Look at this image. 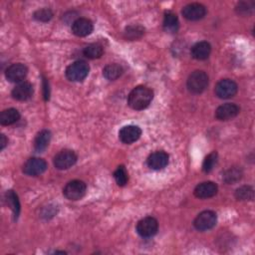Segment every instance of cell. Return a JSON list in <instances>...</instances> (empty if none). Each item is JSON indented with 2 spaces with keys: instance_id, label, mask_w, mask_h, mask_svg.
Instances as JSON below:
<instances>
[{
  "instance_id": "32",
  "label": "cell",
  "mask_w": 255,
  "mask_h": 255,
  "mask_svg": "<svg viewBox=\"0 0 255 255\" xmlns=\"http://www.w3.org/2000/svg\"><path fill=\"white\" fill-rule=\"evenodd\" d=\"M43 87H44V98L45 100H49V86L46 79H43Z\"/></svg>"
},
{
  "instance_id": "1",
  "label": "cell",
  "mask_w": 255,
  "mask_h": 255,
  "mask_svg": "<svg viewBox=\"0 0 255 255\" xmlns=\"http://www.w3.org/2000/svg\"><path fill=\"white\" fill-rule=\"evenodd\" d=\"M153 98V92L145 86L135 87L128 97V106L136 111L143 110L149 106Z\"/></svg>"
},
{
  "instance_id": "18",
  "label": "cell",
  "mask_w": 255,
  "mask_h": 255,
  "mask_svg": "<svg viewBox=\"0 0 255 255\" xmlns=\"http://www.w3.org/2000/svg\"><path fill=\"white\" fill-rule=\"evenodd\" d=\"M211 52V46L206 41H200L194 44L191 48V56L195 60H205L209 57Z\"/></svg>"
},
{
  "instance_id": "33",
  "label": "cell",
  "mask_w": 255,
  "mask_h": 255,
  "mask_svg": "<svg viewBox=\"0 0 255 255\" xmlns=\"http://www.w3.org/2000/svg\"><path fill=\"white\" fill-rule=\"evenodd\" d=\"M7 142H8V140H7L6 136H5V134L2 133V134L0 135V150L4 149V147L6 146Z\"/></svg>"
},
{
  "instance_id": "26",
  "label": "cell",
  "mask_w": 255,
  "mask_h": 255,
  "mask_svg": "<svg viewBox=\"0 0 255 255\" xmlns=\"http://www.w3.org/2000/svg\"><path fill=\"white\" fill-rule=\"evenodd\" d=\"M235 197L238 200H252L254 197V190L249 185H243L236 189Z\"/></svg>"
},
{
  "instance_id": "3",
  "label": "cell",
  "mask_w": 255,
  "mask_h": 255,
  "mask_svg": "<svg viewBox=\"0 0 255 255\" xmlns=\"http://www.w3.org/2000/svg\"><path fill=\"white\" fill-rule=\"evenodd\" d=\"M90 71L87 62L79 60L70 64L66 69V77L72 82H81L86 79Z\"/></svg>"
},
{
  "instance_id": "30",
  "label": "cell",
  "mask_w": 255,
  "mask_h": 255,
  "mask_svg": "<svg viewBox=\"0 0 255 255\" xmlns=\"http://www.w3.org/2000/svg\"><path fill=\"white\" fill-rule=\"evenodd\" d=\"M53 17V12L49 8H42L34 13V18L40 22H47Z\"/></svg>"
},
{
  "instance_id": "20",
  "label": "cell",
  "mask_w": 255,
  "mask_h": 255,
  "mask_svg": "<svg viewBox=\"0 0 255 255\" xmlns=\"http://www.w3.org/2000/svg\"><path fill=\"white\" fill-rule=\"evenodd\" d=\"M20 119V113L18 110L10 108L7 110H4L0 115V124L3 126H9L13 125Z\"/></svg>"
},
{
  "instance_id": "9",
  "label": "cell",
  "mask_w": 255,
  "mask_h": 255,
  "mask_svg": "<svg viewBox=\"0 0 255 255\" xmlns=\"http://www.w3.org/2000/svg\"><path fill=\"white\" fill-rule=\"evenodd\" d=\"M47 162L40 157H31L23 165V172L30 176H37L45 172Z\"/></svg>"
},
{
  "instance_id": "29",
  "label": "cell",
  "mask_w": 255,
  "mask_h": 255,
  "mask_svg": "<svg viewBox=\"0 0 255 255\" xmlns=\"http://www.w3.org/2000/svg\"><path fill=\"white\" fill-rule=\"evenodd\" d=\"M217 156H218L217 152L212 151L204 158L203 164H202V169L204 172H210L213 169V167L217 162Z\"/></svg>"
},
{
  "instance_id": "13",
  "label": "cell",
  "mask_w": 255,
  "mask_h": 255,
  "mask_svg": "<svg viewBox=\"0 0 255 255\" xmlns=\"http://www.w3.org/2000/svg\"><path fill=\"white\" fill-rule=\"evenodd\" d=\"M168 154L163 150H157L149 154L146 159L148 167L154 170H159L164 168L168 164Z\"/></svg>"
},
{
  "instance_id": "28",
  "label": "cell",
  "mask_w": 255,
  "mask_h": 255,
  "mask_svg": "<svg viewBox=\"0 0 255 255\" xmlns=\"http://www.w3.org/2000/svg\"><path fill=\"white\" fill-rule=\"evenodd\" d=\"M143 31H144V29L141 26L131 25V26H128L126 28L125 34H126L127 38H128L130 40H134V39L141 37V35L143 34Z\"/></svg>"
},
{
  "instance_id": "5",
  "label": "cell",
  "mask_w": 255,
  "mask_h": 255,
  "mask_svg": "<svg viewBox=\"0 0 255 255\" xmlns=\"http://www.w3.org/2000/svg\"><path fill=\"white\" fill-rule=\"evenodd\" d=\"M216 222H217L216 213L211 210H204L195 217L193 221V225L199 231H206L213 228Z\"/></svg>"
},
{
  "instance_id": "31",
  "label": "cell",
  "mask_w": 255,
  "mask_h": 255,
  "mask_svg": "<svg viewBox=\"0 0 255 255\" xmlns=\"http://www.w3.org/2000/svg\"><path fill=\"white\" fill-rule=\"evenodd\" d=\"M253 2L251 1H247V2H240L237 7H236V10L238 12V14H241V15H248L252 12L253 10Z\"/></svg>"
},
{
  "instance_id": "22",
  "label": "cell",
  "mask_w": 255,
  "mask_h": 255,
  "mask_svg": "<svg viewBox=\"0 0 255 255\" xmlns=\"http://www.w3.org/2000/svg\"><path fill=\"white\" fill-rule=\"evenodd\" d=\"M123 72H124L123 67L119 64L114 63V64H109L104 68L103 75L106 79L110 81H114V80H117L119 77H121Z\"/></svg>"
},
{
  "instance_id": "6",
  "label": "cell",
  "mask_w": 255,
  "mask_h": 255,
  "mask_svg": "<svg viewBox=\"0 0 255 255\" xmlns=\"http://www.w3.org/2000/svg\"><path fill=\"white\" fill-rule=\"evenodd\" d=\"M77 154L71 149H63L54 157V165L57 169L64 170L72 167L77 162Z\"/></svg>"
},
{
  "instance_id": "25",
  "label": "cell",
  "mask_w": 255,
  "mask_h": 255,
  "mask_svg": "<svg viewBox=\"0 0 255 255\" xmlns=\"http://www.w3.org/2000/svg\"><path fill=\"white\" fill-rule=\"evenodd\" d=\"M103 47L100 44H90L83 50V54L89 59H98L103 55Z\"/></svg>"
},
{
  "instance_id": "15",
  "label": "cell",
  "mask_w": 255,
  "mask_h": 255,
  "mask_svg": "<svg viewBox=\"0 0 255 255\" xmlns=\"http://www.w3.org/2000/svg\"><path fill=\"white\" fill-rule=\"evenodd\" d=\"M239 107L233 103H226L219 106L215 112L216 119L220 121H229L239 114Z\"/></svg>"
},
{
  "instance_id": "24",
  "label": "cell",
  "mask_w": 255,
  "mask_h": 255,
  "mask_svg": "<svg viewBox=\"0 0 255 255\" xmlns=\"http://www.w3.org/2000/svg\"><path fill=\"white\" fill-rule=\"evenodd\" d=\"M242 170L239 167H230L223 172V180L226 183H235L242 177Z\"/></svg>"
},
{
  "instance_id": "11",
  "label": "cell",
  "mask_w": 255,
  "mask_h": 255,
  "mask_svg": "<svg viewBox=\"0 0 255 255\" xmlns=\"http://www.w3.org/2000/svg\"><path fill=\"white\" fill-rule=\"evenodd\" d=\"M28 69L21 63L12 64L5 71V77L8 81L13 83H21L27 76Z\"/></svg>"
},
{
  "instance_id": "12",
  "label": "cell",
  "mask_w": 255,
  "mask_h": 255,
  "mask_svg": "<svg viewBox=\"0 0 255 255\" xmlns=\"http://www.w3.org/2000/svg\"><path fill=\"white\" fill-rule=\"evenodd\" d=\"M182 15L185 19L190 21H196L202 19L206 14V8L199 3H190L183 7Z\"/></svg>"
},
{
  "instance_id": "4",
  "label": "cell",
  "mask_w": 255,
  "mask_h": 255,
  "mask_svg": "<svg viewBox=\"0 0 255 255\" xmlns=\"http://www.w3.org/2000/svg\"><path fill=\"white\" fill-rule=\"evenodd\" d=\"M87 191V185L84 181L79 179H74L69 181L64 189L63 193L69 200H79L81 199Z\"/></svg>"
},
{
  "instance_id": "10",
  "label": "cell",
  "mask_w": 255,
  "mask_h": 255,
  "mask_svg": "<svg viewBox=\"0 0 255 255\" xmlns=\"http://www.w3.org/2000/svg\"><path fill=\"white\" fill-rule=\"evenodd\" d=\"M141 135V129L137 126L128 125L123 127L119 131V138L126 144H130L136 141Z\"/></svg>"
},
{
  "instance_id": "8",
  "label": "cell",
  "mask_w": 255,
  "mask_h": 255,
  "mask_svg": "<svg viewBox=\"0 0 255 255\" xmlns=\"http://www.w3.org/2000/svg\"><path fill=\"white\" fill-rule=\"evenodd\" d=\"M237 84L230 79H222L215 86V94L220 99H230L237 93Z\"/></svg>"
},
{
  "instance_id": "7",
  "label": "cell",
  "mask_w": 255,
  "mask_h": 255,
  "mask_svg": "<svg viewBox=\"0 0 255 255\" xmlns=\"http://www.w3.org/2000/svg\"><path fill=\"white\" fill-rule=\"evenodd\" d=\"M158 230V222L154 217L146 216L140 219L136 224V232L144 238L152 237Z\"/></svg>"
},
{
  "instance_id": "23",
  "label": "cell",
  "mask_w": 255,
  "mask_h": 255,
  "mask_svg": "<svg viewBox=\"0 0 255 255\" xmlns=\"http://www.w3.org/2000/svg\"><path fill=\"white\" fill-rule=\"evenodd\" d=\"M5 200H6L7 205L13 211L15 219H17L19 216V213H20V202H19L17 194L13 190H8L5 193Z\"/></svg>"
},
{
  "instance_id": "16",
  "label": "cell",
  "mask_w": 255,
  "mask_h": 255,
  "mask_svg": "<svg viewBox=\"0 0 255 255\" xmlns=\"http://www.w3.org/2000/svg\"><path fill=\"white\" fill-rule=\"evenodd\" d=\"M11 94L17 101H27L33 95V86L29 82H21L14 87Z\"/></svg>"
},
{
  "instance_id": "14",
  "label": "cell",
  "mask_w": 255,
  "mask_h": 255,
  "mask_svg": "<svg viewBox=\"0 0 255 255\" xmlns=\"http://www.w3.org/2000/svg\"><path fill=\"white\" fill-rule=\"evenodd\" d=\"M93 22L88 18H78L72 23V32L78 37H85L93 32Z\"/></svg>"
},
{
  "instance_id": "17",
  "label": "cell",
  "mask_w": 255,
  "mask_h": 255,
  "mask_svg": "<svg viewBox=\"0 0 255 255\" xmlns=\"http://www.w3.org/2000/svg\"><path fill=\"white\" fill-rule=\"evenodd\" d=\"M218 187L212 181H204L196 185L194 188V195L198 198H210L217 193Z\"/></svg>"
},
{
  "instance_id": "21",
  "label": "cell",
  "mask_w": 255,
  "mask_h": 255,
  "mask_svg": "<svg viewBox=\"0 0 255 255\" xmlns=\"http://www.w3.org/2000/svg\"><path fill=\"white\" fill-rule=\"evenodd\" d=\"M179 21L177 16L172 12H166L163 18V29L168 33H174L178 30Z\"/></svg>"
},
{
  "instance_id": "2",
  "label": "cell",
  "mask_w": 255,
  "mask_h": 255,
  "mask_svg": "<svg viewBox=\"0 0 255 255\" xmlns=\"http://www.w3.org/2000/svg\"><path fill=\"white\" fill-rule=\"evenodd\" d=\"M208 86V76L203 71L192 72L186 82V87L188 91L192 94L202 93Z\"/></svg>"
},
{
  "instance_id": "27",
  "label": "cell",
  "mask_w": 255,
  "mask_h": 255,
  "mask_svg": "<svg viewBox=\"0 0 255 255\" xmlns=\"http://www.w3.org/2000/svg\"><path fill=\"white\" fill-rule=\"evenodd\" d=\"M114 177H115L116 182L118 183V185H120V186L126 185L127 182H128V179L126 167L124 165L118 166V168L114 172Z\"/></svg>"
},
{
  "instance_id": "19",
  "label": "cell",
  "mask_w": 255,
  "mask_h": 255,
  "mask_svg": "<svg viewBox=\"0 0 255 255\" xmlns=\"http://www.w3.org/2000/svg\"><path fill=\"white\" fill-rule=\"evenodd\" d=\"M51 140V132L48 129L41 130L35 137L34 148L37 152L44 151Z\"/></svg>"
}]
</instances>
